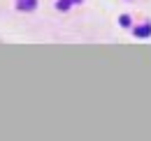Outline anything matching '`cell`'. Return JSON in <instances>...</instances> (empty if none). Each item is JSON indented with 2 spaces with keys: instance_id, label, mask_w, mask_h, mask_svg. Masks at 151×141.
I'll use <instances>...</instances> for the list:
<instances>
[{
  "instance_id": "3",
  "label": "cell",
  "mask_w": 151,
  "mask_h": 141,
  "mask_svg": "<svg viewBox=\"0 0 151 141\" xmlns=\"http://www.w3.org/2000/svg\"><path fill=\"white\" fill-rule=\"evenodd\" d=\"M72 2H77V0H60V2H58V9H68Z\"/></svg>"
},
{
  "instance_id": "2",
  "label": "cell",
  "mask_w": 151,
  "mask_h": 141,
  "mask_svg": "<svg viewBox=\"0 0 151 141\" xmlns=\"http://www.w3.org/2000/svg\"><path fill=\"white\" fill-rule=\"evenodd\" d=\"M149 33H151L149 26H144V28H137V30H135V35H137V37H147Z\"/></svg>"
},
{
  "instance_id": "1",
  "label": "cell",
  "mask_w": 151,
  "mask_h": 141,
  "mask_svg": "<svg viewBox=\"0 0 151 141\" xmlns=\"http://www.w3.org/2000/svg\"><path fill=\"white\" fill-rule=\"evenodd\" d=\"M17 5H19V9H33L35 5H37V0H17Z\"/></svg>"
}]
</instances>
